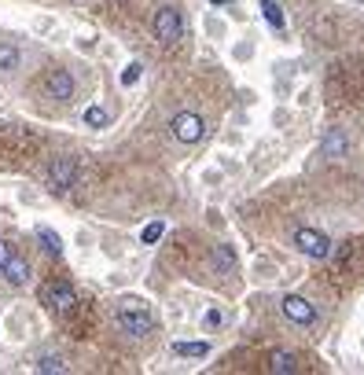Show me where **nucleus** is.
Listing matches in <instances>:
<instances>
[{
    "instance_id": "1",
    "label": "nucleus",
    "mask_w": 364,
    "mask_h": 375,
    "mask_svg": "<svg viewBox=\"0 0 364 375\" xmlns=\"http://www.w3.org/2000/svg\"><path fill=\"white\" fill-rule=\"evenodd\" d=\"M118 328L125 331V335H151L155 331V317H151V309H147L144 302H137V298H125L122 305H118Z\"/></svg>"
},
{
    "instance_id": "2",
    "label": "nucleus",
    "mask_w": 364,
    "mask_h": 375,
    "mask_svg": "<svg viewBox=\"0 0 364 375\" xmlns=\"http://www.w3.org/2000/svg\"><path fill=\"white\" fill-rule=\"evenodd\" d=\"M44 96L48 100H56V103H70L74 100V92H77V81H74V74L66 70V67H56V70H48L44 74Z\"/></svg>"
},
{
    "instance_id": "3",
    "label": "nucleus",
    "mask_w": 364,
    "mask_h": 375,
    "mask_svg": "<svg viewBox=\"0 0 364 375\" xmlns=\"http://www.w3.org/2000/svg\"><path fill=\"white\" fill-rule=\"evenodd\" d=\"M44 181H48V191H56V195L70 191L74 181H77V158H74V155H59L52 166H48Z\"/></svg>"
},
{
    "instance_id": "4",
    "label": "nucleus",
    "mask_w": 364,
    "mask_h": 375,
    "mask_svg": "<svg viewBox=\"0 0 364 375\" xmlns=\"http://www.w3.org/2000/svg\"><path fill=\"white\" fill-rule=\"evenodd\" d=\"M294 247L302 250L306 258H313V262H327L335 243H331L324 232H317V228H298V232H294Z\"/></svg>"
},
{
    "instance_id": "5",
    "label": "nucleus",
    "mask_w": 364,
    "mask_h": 375,
    "mask_svg": "<svg viewBox=\"0 0 364 375\" xmlns=\"http://www.w3.org/2000/svg\"><path fill=\"white\" fill-rule=\"evenodd\" d=\"M170 133H173V140H180V144H199L206 136V122L199 118L195 110H180L177 118L170 122Z\"/></svg>"
},
{
    "instance_id": "6",
    "label": "nucleus",
    "mask_w": 364,
    "mask_h": 375,
    "mask_svg": "<svg viewBox=\"0 0 364 375\" xmlns=\"http://www.w3.org/2000/svg\"><path fill=\"white\" fill-rule=\"evenodd\" d=\"M41 302L52 309V313H70V309L77 305V295H74V287H70V284L52 280V284H44V287H41Z\"/></svg>"
},
{
    "instance_id": "7",
    "label": "nucleus",
    "mask_w": 364,
    "mask_h": 375,
    "mask_svg": "<svg viewBox=\"0 0 364 375\" xmlns=\"http://www.w3.org/2000/svg\"><path fill=\"white\" fill-rule=\"evenodd\" d=\"M280 313H284L291 324H298V328H313V324H317V305H313L309 298H302V295H287L284 302H280Z\"/></svg>"
},
{
    "instance_id": "8",
    "label": "nucleus",
    "mask_w": 364,
    "mask_h": 375,
    "mask_svg": "<svg viewBox=\"0 0 364 375\" xmlns=\"http://www.w3.org/2000/svg\"><path fill=\"white\" fill-rule=\"evenodd\" d=\"M180 34H184V19H180V11L177 8H158V15H155V37L162 44H177Z\"/></svg>"
},
{
    "instance_id": "9",
    "label": "nucleus",
    "mask_w": 364,
    "mask_h": 375,
    "mask_svg": "<svg viewBox=\"0 0 364 375\" xmlns=\"http://www.w3.org/2000/svg\"><path fill=\"white\" fill-rule=\"evenodd\" d=\"M210 269L218 272V276H236V269H239L236 250H232L228 243H218V247L210 250Z\"/></svg>"
},
{
    "instance_id": "10",
    "label": "nucleus",
    "mask_w": 364,
    "mask_h": 375,
    "mask_svg": "<svg viewBox=\"0 0 364 375\" xmlns=\"http://www.w3.org/2000/svg\"><path fill=\"white\" fill-rule=\"evenodd\" d=\"M346 151H350V140H346L342 129H327L324 140H320V155L324 158H342Z\"/></svg>"
},
{
    "instance_id": "11",
    "label": "nucleus",
    "mask_w": 364,
    "mask_h": 375,
    "mask_svg": "<svg viewBox=\"0 0 364 375\" xmlns=\"http://www.w3.org/2000/svg\"><path fill=\"white\" fill-rule=\"evenodd\" d=\"M0 272H4V280H8L11 287H26V284H30V262H26V258H15V254H11Z\"/></svg>"
},
{
    "instance_id": "12",
    "label": "nucleus",
    "mask_w": 364,
    "mask_h": 375,
    "mask_svg": "<svg viewBox=\"0 0 364 375\" xmlns=\"http://www.w3.org/2000/svg\"><path fill=\"white\" fill-rule=\"evenodd\" d=\"M269 368H272L276 375H298V371H302V357L291 353V350H276L272 361H269Z\"/></svg>"
},
{
    "instance_id": "13",
    "label": "nucleus",
    "mask_w": 364,
    "mask_h": 375,
    "mask_svg": "<svg viewBox=\"0 0 364 375\" xmlns=\"http://www.w3.org/2000/svg\"><path fill=\"white\" fill-rule=\"evenodd\" d=\"M19 67H23L19 44H0V74H15Z\"/></svg>"
},
{
    "instance_id": "14",
    "label": "nucleus",
    "mask_w": 364,
    "mask_h": 375,
    "mask_svg": "<svg viewBox=\"0 0 364 375\" xmlns=\"http://www.w3.org/2000/svg\"><path fill=\"white\" fill-rule=\"evenodd\" d=\"M261 15H265V23H269L272 30H284V26H287L284 8H280V0H261Z\"/></svg>"
},
{
    "instance_id": "15",
    "label": "nucleus",
    "mask_w": 364,
    "mask_h": 375,
    "mask_svg": "<svg viewBox=\"0 0 364 375\" xmlns=\"http://www.w3.org/2000/svg\"><path fill=\"white\" fill-rule=\"evenodd\" d=\"M33 368H37L41 375H63V371H66V361H63L59 353H44V357H37V364H33Z\"/></svg>"
},
{
    "instance_id": "16",
    "label": "nucleus",
    "mask_w": 364,
    "mask_h": 375,
    "mask_svg": "<svg viewBox=\"0 0 364 375\" xmlns=\"http://www.w3.org/2000/svg\"><path fill=\"white\" fill-rule=\"evenodd\" d=\"M173 353L177 357H206L210 342H173Z\"/></svg>"
},
{
    "instance_id": "17",
    "label": "nucleus",
    "mask_w": 364,
    "mask_h": 375,
    "mask_svg": "<svg viewBox=\"0 0 364 375\" xmlns=\"http://www.w3.org/2000/svg\"><path fill=\"white\" fill-rule=\"evenodd\" d=\"M37 239L44 243V250L52 254V258H59V254H63V239L52 232V228H37Z\"/></svg>"
},
{
    "instance_id": "18",
    "label": "nucleus",
    "mask_w": 364,
    "mask_h": 375,
    "mask_svg": "<svg viewBox=\"0 0 364 375\" xmlns=\"http://www.w3.org/2000/svg\"><path fill=\"white\" fill-rule=\"evenodd\" d=\"M85 122H89L92 129L107 125V110H103V107H89V110H85Z\"/></svg>"
},
{
    "instance_id": "19",
    "label": "nucleus",
    "mask_w": 364,
    "mask_h": 375,
    "mask_svg": "<svg viewBox=\"0 0 364 375\" xmlns=\"http://www.w3.org/2000/svg\"><path fill=\"white\" fill-rule=\"evenodd\" d=\"M162 232H165V224H162V221H151V224L144 228V236H140V239H144V243H158Z\"/></svg>"
},
{
    "instance_id": "20",
    "label": "nucleus",
    "mask_w": 364,
    "mask_h": 375,
    "mask_svg": "<svg viewBox=\"0 0 364 375\" xmlns=\"http://www.w3.org/2000/svg\"><path fill=\"white\" fill-rule=\"evenodd\" d=\"M140 70H144L140 63H129V67L122 70V85H125V89H129V85H137V81H140Z\"/></svg>"
},
{
    "instance_id": "21",
    "label": "nucleus",
    "mask_w": 364,
    "mask_h": 375,
    "mask_svg": "<svg viewBox=\"0 0 364 375\" xmlns=\"http://www.w3.org/2000/svg\"><path fill=\"white\" fill-rule=\"evenodd\" d=\"M221 313H218V309H210V313H206V328H221Z\"/></svg>"
},
{
    "instance_id": "22",
    "label": "nucleus",
    "mask_w": 364,
    "mask_h": 375,
    "mask_svg": "<svg viewBox=\"0 0 364 375\" xmlns=\"http://www.w3.org/2000/svg\"><path fill=\"white\" fill-rule=\"evenodd\" d=\"M8 258H11V247H8V239H0V269H4Z\"/></svg>"
},
{
    "instance_id": "23",
    "label": "nucleus",
    "mask_w": 364,
    "mask_h": 375,
    "mask_svg": "<svg viewBox=\"0 0 364 375\" xmlns=\"http://www.w3.org/2000/svg\"><path fill=\"white\" fill-rule=\"evenodd\" d=\"M213 4H228V0H213Z\"/></svg>"
}]
</instances>
